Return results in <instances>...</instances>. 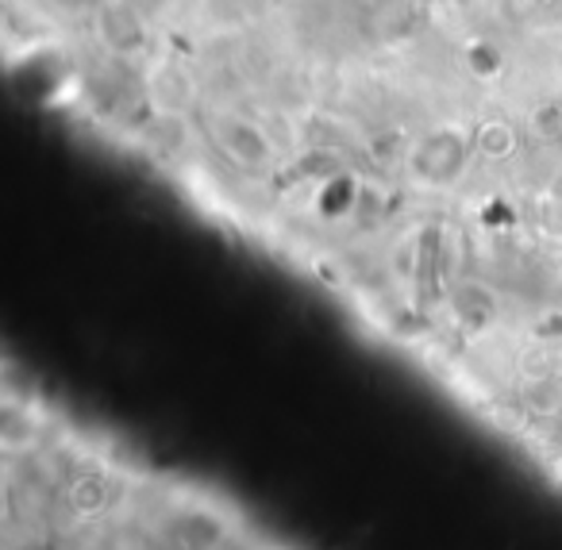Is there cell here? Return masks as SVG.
Instances as JSON below:
<instances>
[{
    "instance_id": "6da1fadb",
    "label": "cell",
    "mask_w": 562,
    "mask_h": 550,
    "mask_svg": "<svg viewBox=\"0 0 562 550\" xmlns=\"http://www.w3.org/2000/svg\"><path fill=\"white\" fill-rule=\"evenodd\" d=\"M212 135H216L220 150H224V155L232 158L235 166H243V170L258 173V170H266V166L273 162V143H270V135H266L262 127L247 124V120H239V116H220L216 124H212Z\"/></svg>"
},
{
    "instance_id": "7a4b0ae2",
    "label": "cell",
    "mask_w": 562,
    "mask_h": 550,
    "mask_svg": "<svg viewBox=\"0 0 562 550\" xmlns=\"http://www.w3.org/2000/svg\"><path fill=\"white\" fill-rule=\"evenodd\" d=\"M150 93H155L158 109H166V112L186 109V104H189V81H186V74L158 70V78H150Z\"/></svg>"
},
{
    "instance_id": "3957f363",
    "label": "cell",
    "mask_w": 562,
    "mask_h": 550,
    "mask_svg": "<svg viewBox=\"0 0 562 550\" xmlns=\"http://www.w3.org/2000/svg\"><path fill=\"white\" fill-rule=\"evenodd\" d=\"M474 150H482L485 158H493V162H501V158H508L516 150V132L508 124H482L474 135Z\"/></svg>"
}]
</instances>
